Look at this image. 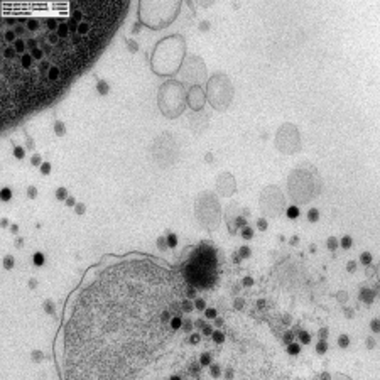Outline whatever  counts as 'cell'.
<instances>
[{
  "label": "cell",
  "instance_id": "1",
  "mask_svg": "<svg viewBox=\"0 0 380 380\" xmlns=\"http://www.w3.org/2000/svg\"><path fill=\"white\" fill-rule=\"evenodd\" d=\"M183 287L171 271L149 260L103 269L78 294L64 329V380H171L196 375L184 365L172 318Z\"/></svg>",
  "mask_w": 380,
  "mask_h": 380
},
{
  "label": "cell",
  "instance_id": "2",
  "mask_svg": "<svg viewBox=\"0 0 380 380\" xmlns=\"http://www.w3.org/2000/svg\"><path fill=\"white\" fill-rule=\"evenodd\" d=\"M125 0L7 4L2 15L0 117L5 125L51 103L106 46Z\"/></svg>",
  "mask_w": 380,
  "mask_h": 380
},
{
  "label": "cell",
  "instance_id": "3",
  "mask_svg": "<svg viewBox=\"0 0 380 380\" xmlns=\"http://www.w3.org/2000/svg\"><path fill=\"white\" fill-rule=\"evenodd\" d=\"M215 269V250L208 245H201L199 250H196V253L193 255V259L189 257L183 272L196 287H210L216 279Z\"/></svg>",
  "mask_w": 380,
  "mask_h": 380
},
{
  "label": "cell",
  "instance_id": "4",
  "mask_svg": "<svg viewBox=\"0 0 380 380\" xmlns=\"http://www.w3.org/2000/svg\"><path fill=\"white\" fill-rule=\"evenodd\" d=\"M208 368H210V377H211V378H215V380H218L220 375H221V368H220L216 363H211Z\"/></svg>",
  "mask_w": 380,
  "mask_h": 380
},
{
  "label": "cell",
  "instance_id": "5",
  "mask_svg": "<svg viewBox=\"0 0 380 380\" xmlns=\"http://www.w3.org/2000/svg\"><path fill=\"white\" fill-rule=\"evenodd\" d=\"M96 91H98L100 95H106V93L110 91L108 83H106V81H103V80H100L98 83H96Z\"/></svg>",
  "mask_w": 380,
  "mask_h": 380
},
{
  "label": "cell",
  "instance_id": "6",
  "mask_svg": "<svg viewBox=\"0 0 380 380\" xmlns=\"http://www.w3.org/2000/svg\"><path fill=\"white\" fill-rule=\"evenodd\" d=\"M56 198H58L59 201H66L68 199V198H70V193H68V189H66V188H58V189H56Z\"/></svg>",
  "mask_w": 380,
  "mask_h": 380
},
{
  "label": "cell",
  "instance_id": "7",
  "mask_svg": "<svg viewBox=\"0 0 380 380\" xmlns=\"http://www.w3.org/2000/svg\"><path fill=\"white\" fill-rule=\"evenodd\" d=\"M32 262H34V265H37V267L44 265V262H46L44 253L42 252H36V253H34V257H32Z\"/></svg>",
  "mask_w": 380,
  "mask_h": 380
},
{
  "label": "cell",
  "instance_id": "8",
  "mask_svg": "<svg viewBox=\"0 0 380 380\" xmlns=\"http://www.w3.org/2000/svg\"><path fill=\"white\" fill-rule=\"evenodd\" d=\"M287 353L289 355H299L301 353V345L299 343H289V346H287Z\"/></svg>",
  "mask_w": 380,
  "mask_h": 380
},
{
  "label": "cell",
  "instance_id": "9",
  "mask_svg": "<svg viewBox=\"0 0 380 380\" xmlns=\"http://www.w3.org/2000/svg\"><path fill=\"white\" fill-rule=\"evenodd\" d=\"M285 213H287V218H291V220H296L297 216H299V208L292 205V206H289V208H287V211H285Z\"/></svg>",
  "mask_w": 380,
  "mask_h": 380
},
{
  "label": "cell",
  "instance_id": "10",
  "mask_svg": "<svg viewBox=\"0 0 380 380\" xmlns=\"http://www.w3.org/2000/svg\"><path fill=\"white\" fill-rule=\"evenodd\" d=\"M307 220H309L311 223H316L319 220V211L316 208H311L309 211H307Z\"/></svg>",
  "mask_w": 380,
  "mask_h": 380
},
{
  "label": "cell",
  "instance_id": "11",
  "mask_svg": "<svg viewBox=\"0 0 380 380\" xmlns=\"http://www.w3.org/2000/svg\"><path fill=\"white\" fill-rule=\"evenodd\" d=\"M340 245H341V247H343L345 250H348V249H350V247H351V245H353V238H351L350 235H345V237L341 238Z\"/></svg>",
  "mask_w": 380,
  "mask_h": 380
},
{
  "label": "cell",
  "instance_id": "12",
  "mask_svg": "<svg viewBox=\"0 0 380 380\" xmlns=\"http://www.w3.org/2000/svg\"><path fill=\"white\" fill-rule=\"evenodd\" d=\"M166 242H167V247L174 249L176 245H177V235H176V233H169L167 238H166Z\"/></svg>",
  "mask_w": 380,
  "mask_h": 380
},
{
  "label": "cell",
  "instance_id": "13",
  "mask_svg": "<svg viewBox=\"0 0 380 380\" xmlns=\"http://www.w3.org/2000/svg\"><path fill=\"white\" fill-rule=\"evenodd\" d=\"M199 363L203 367H210V365H211V355H210V353H203L199 357Z\"/></svg>",
  "mask_w": 380,
  "mask_h": 380
},
{
  "label": "cell",
  "instance_id": "14",
  "mask_svg": "<svg viewBox=\"0 0 380 380\" xmlns=\"http://www.w3.org/2000/svg\"><path fill=\"white\" fill-rule=\"evenodd\" d=\"M14 156L17 159H24L26 157V149H24L22 145H15L14 147Z\"/></svg>",
  "mask_w": 380,
  "mask_h": 380
},
{
  "label": "cell",
  "instance_id": "15",
  "mask_svg": "<svg viewBox=\"0 0 380 380\" xmlns=\"http://www.w3.org/2000/svg\"><path fill=\"white\" fill-rule=\"evenodd\" d=\"M0 198H2V201H10V198H12L10 188H2V191H0Z\"/></svg>",
  "mask_w": 380,
  "mask_h": 380
},
{
  "label": "cell",
  "instance_id": "16",
  "mask_svg": "<svg viewBox=\"0 0 380 380\" xmlns=\"http://www.w3.org/2000/svg\"><path fill=\"white\" fill-rule=\"evenodd\" d=\"M348 345H350V338H348V335H340V336H338V346L346 348Z\"/></svg>",
  "mask_w": 380,
  "mask_h": 380
},
{
  "label": "cell",
  "instance_id": "17",
  "mask_svg": "<svg viewBox=\"0 0 380 380\" xmlns=\"http://www.w3.org/2000/svg\"><path fill=\"white\" fill-rule=\"evenodd\" d=\"M338 245H340V242H338L335 237H329L328 242H326V247H328L329 250H336V249H338Z\"/></svg>",
  "mask_w": 380,
  "mask_h": 380
},
{
  "label": "cell",
  "instance_id": "18",
  "mask_svg": "<svg viewBox=\"0 0 380 380\" xmlns=\"http://www.w3.org/2000/svg\"><path fill=\"white\" fill-rule=\"evenodd\" d=\"M360 262H362L363 265H370V263H372V253L363 252L362 255H360Z\"/></svg>",
  "mask_w": 380,
  "mask_h": 380
},
{
  "label": "cell",
  "instance_id": "19",
  "mask_svg": "<svg viewBox=\"0 0 380 380\" xmlns=\"http://www.w3.org/2000/svg\"><path fill=\"white\" fill-rule=\"evenodd\" d=\"M360 297H362L363 303H368L370 304V303H372V297H373V292H372V291H365V289H363L362 296H360Z\"/></svg>",
  "mask_w": 380,
  "mask_h": 380
},
{
  "label": "cell",
  "instance_id": "20",
  "mask_svg": "<svg viewBox=\"0 0 380 380\" xmlns=\"http://www.w3.org/2000/svg\"><path fill=\"white\" fill-rule=\"evenodd\" d=\"M242 237H243L245 240H250V238L253 237V230L250 227H243L242 228Z\"/></svg>",
  "mask_w": 380,
  "mask_h": 380
},
{
  "label": "cell",
  "instance_id": "21",
  "mask_svg": "<svg viewBox=\"0 0 380 380\" xmlns=\"http://www.w3.org/2000/svg\"><path fill=\"white\" fill-rule=\"evenodd\" d=\"M299 340H301L303 345H307L311 341V335L307 331H299Z\"/></svg>",
  "mask_w": 380,
  "mask_h": 380
},
{
  "label": "cell",
  "instance_id": "22",
  "mask_svg": "<svg viewBox=\"0 0 380 380\" xmlns=\"http://www.w3.org/2000/svg\"><path fill=\"white\" fill-rule=\"evenodd\" d=\"M326 350H328V343L323 341V340H319L318 345H316V351H318V353H326Z\"/></svg>",
  "mask_w": 380,
  "mask_h": 380
},
{
  "label": "cell",
  "instance_id": "23",
  "mask_svg": "<svg viewBox=\"0 0 380 380\" xmlns=\"http://www.w3.org/2000/svg\"><path fill=\"white\" fill-rule=\"evenodd\" d=\"M213 340H215V343H223L225 341V335H223L221 331H213Z\"/></svg>",
  "mask_w": 380,
  "mask_h": 380
},
{
  "label": "cell",
  "instance_id": "24",
  "mask_svg": "<svg viewBox=\"0 0 380 380\" xmlns=\"http://www.w3.org/2000/svg\"><path fill=\"white\" fill-rule=\"evenodd\" d=\"M54 132L58 134V135H64V125H63V122H56L54 124Z\"/></svg>",
  "mask_w": 380,
  "mask_h": 380
},
{
  "label": "cell",
  "instance_id": "25",
  "mask_svg": "<svg viewBox=\"0 0 380 380\" xmlns=\"http://www.w3.org/2000/svg\"><path fill=\"white\" fill-rule=\"evenodd\" d=\"M41 174H44V176H48L49 172H51V164L49 162H42V166H41Z\"/></svg>",
  "mask_w": 380,
  "mask_h": 380
},
{
  "label": "cell",
  "instance_id": "26",
  "mask_svg": "<svg viewBox=\"0 0 380 380\" xmlns=\"http://www.w3.org/2000/svg\"><path fill=\"white\" fill-rule=\"evenodd\" d=\"M370 328H372L373 333H380V319H372V323H370Z\"/></svg>",
  "mask_w": 380,
  "mask_h": 380
},
{
  "label": "cell",
  "instance_id": "27",
  "mask_svg": "<svg viewBox=\"0 0 380 380\" xmlns=\"http://www.w3.org/2000/svg\"><path fill=\"white\" fill-rule=\"evenodd\" d=\"M30 164H32V166H39V167L42 166V159H41L39 154H34V156H32V159H30Z\"/></svg>",
  "mask_w": 380,
  "mask_h": 380
},
{
  "label": "cell",
  "instance_id": "28",
  "mask_svg": "<svg viewBox=\"0 0 380 380\" xmlns=\"http://www.w3.org/2000/svg\"><path fill=\"white\" fill-rule=\"evenodd\" d=\"M189 341H191V345H198L201 341V335H199V333H193V335H189Z\"/></svg>",
  "mask_w": 380,
  "mask_h": 380
},
{
  "label": "cell",
  "instance_id": "29",
  "mask_svg": "<svg viewBox=\"0 0 380 380\" xmlns=\"http://www.w3.org/2000/svg\"><path fill=\"white\" fill-rule=\"evenodd\" d=\"M205 316L210 319H216V309H213V307H208V309L205 311Z\"/></svg>",
  "mask_w": 380,
  "mask_h": 380
},
{
  "label": "cell",
  "instance_id": "30",
  "mask_svg": "<svg viewBox=\"0 0 380 380\" xmlns=\"http://www.w3.org/2000/svg\"><path fill=\"white\" fill-rule=\"evenodd\" d=\"M4 267L5 269H12V267H14V259H12L10 255H7L4 259Z\"/></svg>",
  "mask_w": 380,
  "mask_h": 380
},
{
  "label": "cell",
  "instance_id": "31",
  "mask_svg": "<svg viewBox=\"0 0 380 380\" xmlns=\"http://www.w3.org/2000/svg\"><path fill=\"white\" fill-rule=\"evenodd\" d=\"M194 307H196L198 311H205V301L201 299V297H198V299L194 301Z\"/></svg>",
  "mask_w": 380,
  "mask_h": 380
},
{
  "label": "cell",
  "instance_id": "32",
  "mask_svg": "<svg viewBox=\"0 0 380 380\" xmlns=\"http://www.w3.org/2000/svg\"><path fill=\"white\" fill-rule=\"evenodd\" d=\"M27 196H29V198H36L37 196V189L34 186H29V188H27Z\"/></svg>",
  "mask_w": 380,
  "mask_h": 380
},
{
  "label": "cell",
  "instance_id": "33",
  "mask_svg": "<svg viewBox=\"0 0 380 380\" xmlns=\"http://www.w3.org/2000/svg\"><path fill=\"white\" fill-rule=\"evenodd\" d=\"M240 255L243 257V259H247V257L250 255V249H249V247H242V249H240Z\"/></svg>",
  "mask_w": 380,
  "mask_h": 380
},
{
  "label": "cell",
  "instance_id": "34",
  "mask_svg": "<svg viewBox=\"0 0 380 380\" xmlns=\"http://www.w3.org/2000/svg\"><path fill=\"white\" fill-rule=\"evenodd\" d=\"M319 338H321L323 341H326V338H328V328H321V329H319Z\"/></svg>",
  "mask_w": 380,
  "mask_h": 380
},
{
  "label": "cell",
  "instance_id": "35",
  "mask_svg": "<svg viewBox=\"0 0 380 380\" xmlns=\"http://www.w3.org/2000/svg\"><path fill=\"white\" fill-rule=\"evenodd\" d=\"M74 208H76V213H78V215H83V213L86 211V208H84V205H83V203H78V205L74 206Z\"/></svg>",
  "mask_w": 380,
  "mask_h": 380
},
{
  "label": "cell",
  "instance_id": "36",
  "mask_svg": "<svg viewBox=\"0 0 380 380\" xmlns=\"http://www.w3.org/2000/svg\"><path fill=\"white\" fill-rule=\"evenodd\" d=\"M355 269H357V263L353 262V260H350V262L346 263V271L348 272H355Z\"/></svg>",
  "mask_w": 380,
  "mask_h": 380
},
{
  "label": "cell",
  "instance_id": "37",
  "mask_svg": "<svg viewBox=\"0 0 380 380\" xmlns=\"http://www.w3.org/2000/svg\"><path fill=\"white\" fill-rule=\"evenodd\" d=\"M78 203H76V199H74L73 196H70L68 199H66V206H76Z\"/></svg>",
  "mask_w": 380,
  "mask_h": 380
},
{
  "label": "cell",
  "instance_id": "38",
  "mask_svg": "<svg viewBox=\"0 0 380 380\" xmlns=\"http://www.w3.org/2000/svg\"><path fill=\"white\" fill-rule=\"evenodd\" d=\"M257 225H259V228H260V230H265V228H267V221H265L263 218H260L259 221H257Z\"/></svg>",
  "mask_w": 380,
  "mask_h": 380
},
{
  "label": "cell",
  "instance_id": "39",
  "mask_svg": "<svg viewBox=\"0 0 380 380\" xmlns=\"http://www.w3.org/2000/svg\"><path fill=\"white\" fill-rule=\"evenodd\" d=\"M44 307H46V311H48L49 314L52 313V303L51 301H46V303H44Z\"/></svg>",
  "mask_w": 380,
  "mask_h": 380
},
{
  "label": "cell",
  "instance_id": "40",
  "mask_svg": "<svg viewBox=\"0 0 380 380\" xmlns=\"http://www.w3.org/2000/svg\"><path fill=\"white\" fill-rule=\"evenodd\" d=\"M203 333H205V335H213V329L210 328V326H205V328H203Z\"/></svg>",
  "mask_w": 380,
  "mask_h": 380
},
{
  "label": "cell",
  "instance_id": "41",
  "mask_svg": "<svg viewBox=\"0 0 380 380\" xmlns=\"http://www.w3.org/2000/svg\"><path fill=\"white\" fill-rule=\"evenodd\" d=\"M243 284H245V285H252L253 281H252L250 277H245V279H243Z\"/></svg>",
  "mask_w": 380,
  "mask_h": 380
},
{
  "label": "cell",
  "instance_id": "42",
  "mask_svg": "<svg viewBox=\"0 0 380 380\" xmlns=\"http://www.w3.org/2000/svg\"><path fill=\"white\" fill-rule=\"evenodd\" d=\"M36 284H37V281H36V279H30V281H29V287H30V289H34V287H36Z\"/></svg>",
  "mask_w": 380,
  "mask_h": 380
},
{
  "label": "cell",
  "instance_id": "43",
  "mask_svg": "<svg viewBox=\"0 0 380 380\" xmlns=\"http://www.w3.org/2000/svg\"><path fill=\"white\" fill-rule=\"evenodd\" d=\"M10 231H12V233H17V231H19V227H17V225H12V227H10Z\"/></svg>",
  "mask_w": 380,
  "mask_h": 380
},
{
  "label": "cell",
  "instance_id": "44",
  "mask_svg": "<svg viewBox=\"0 0 380 380\" xmlns=\"http://www.w3.org/2000/svg\"><path fill=\"white\" fill-rule=\"evenodd\" d=\"M39 353H41V351H34V355H32L34 360H39V358H41V355H39Z\"/></svg>",
  "mask_w": 380,
  "mask_h": 380
},
{
  "label": "cell",
  "instance_id": "45",
  "mask_svg": "<svg viewBox=\"0 0 380 380\" xmlns=\"http://www.w3.org/2000/svg\"><path fill=\"white\" fill-rule=\"evenodd\" d=\"M237 223L240 225V227H245V221H243V218H238L237 220Z\"/></svg>",
  "mask_w": 380,
  "mask_h": 380
},
{
  "label": "cell",
  "instance_id": "46",
  "mask_svg": "<svg viewBox=\"0 0 380 380\" xmlns=\"http://www.w3.org/2000/svg\"><path fill=\"white\" fill-rule=\"evenodd\" d=\"M284 338H287V340H285V341H287V343H289V341H291V338H292V333H287V335H285Z\"/></svg>",
  "mask_w": 380,
  "mask_h": 380
},
{
  "label": "cell",
  "instance_id": "47",
  "mask_svg": "<svg viewBox=\"0 0 380 380\" xmlns=\"http://www.w3.org/2000/svg\"><path fill=\"white\" fill-rule=\"evenodd\" d=\"M321 380H329V375H328V373H323V375H321Z\"/></svg>",
  "mask_w": 380,
  "mask_h": 380
},
{
  "label": "cell",
  "instance_id": "48",
  "mask_svg": "<svg viewBox=\"0 0 380 380\" xmlns=\"http://www.w3.org/2000/svg\"><path fill=\"white\" fill-rule=\"evenodd\" d=\"M7 225H9V221L4 218V220H2V227H7Z\"/></svg>",
  "mask_w": 380,
  "mask_h": 380
},
{
  "label": "cell",
  "instance_id": "49",
  "mask_svg": "<svg viewBox=\"0 0 380 380\" xmlns=\"http://www.w3.org/2000/svg\"><path fill=\"white\" fill-rule=\"evenodd\" d=\"M17 247H22V238H17Z\"/></svg>",
  "mask_w": 380,
  "mask_h": 380
},
{
  "label": "cell",
  "instance_id": "50",
  "mask_svg": "<svg viewBox=\"0 0 380 380\" xmlns=\"http://www.w3.org/2000/svg\"><path fill=\"white\" fill-rule=\"evenodd\" d=\"M373 346V341H372V338H368V348H372Z\"/></svg>",
  "mask_w": 380,
  "mask_h": 380
}]
</instances>
